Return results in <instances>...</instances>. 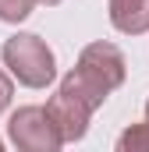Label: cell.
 Returning a JSON list of instances; mask_svg holds the SVG:
<instances>
[{
    "instance_id": "2",
    "label": "cell",
    "mask_w": 149,
    "mask_h": 152,
    "mask_svg": "<svg viewBox=\"0 0 149 152\" xmlns=\"http://www.w3.org/2000/svg\"><path fill=\"white\" fill-rule=\"evenodd\" d=\"M7 138L21 152H57L64 145L43 106H18L7 120Z\"/></svg>"
},
{
    "instance_id": "6",
    "label": "cell",
    "mask_w": 149,
    "mask_h": 152,
    "mask_svg": "<svg viewBox=\"0 0 149 152\" xmlns=\"http://www.w3.org/2000/svg\"><path fill=\"white\" fill-rule=\"evenodd\" d=\"M60 88H64V92H71V96H78V99H82V103H85V106H89L92 113H96V110H100V106L107 103V96H110V92H107V88H100V85H96L92 78H85L82 71H78V67L64 75Z\"/></svg>"
},
{
    "instance_id": "7",
    "label": "cell",
    "mask_w": 149,
    "mask_h": 152,
    "mask_svg": "<svg viewBox=\"0 0 149 152\" xmlns=\"http://www.w3.org/2000/svg\"><path fill=\"white\" fill-rule=\"evenodd\" d=\"M117 149L121 152H142L149 149V124L142 120V124H131L121 138H117Z\"/></svg>"
},
{
    "instance_id": "9",
    "label": "cell",
    "mask_w": 149,
    "mask_h": 152,
    "mask_svg": "<svg viewBox=\"0 0 149 152\" xmlns=\"http://www.w3.org/2000/svg\"><path fill=\"white\" fill-rule=\"evenodd\" d=\"M11 96H14V85H11V78L0 71V113L11 106Z\"/></svg>"
},
{
    "instance_id": "3",
    "label": "cell",
    "mask_w": 149,
    "mask_h": 152,
    "mask_svg": "<svg viewBox=\"0 0 149 152\" xmlns=\"http://www.w3.org/2000/svg\"><path fill=\"white\" fill-rule=\"evenodd\" d=\"M78 71L85 78H92L100 88H121V81L128 75V64H124V53L114 46V42H89L82 53H78Z\"/></svg>"
},
{
    "instance_id": "5",
    "label": "cell",
    "mask_w": 149,
    "mask_h": 152,
    "mask_svg": "<svg viewBox=\"0 0 149 152\" xmlns=\"http://www.w3.org/2000/svg\"><path fill=\"white\" fill-rule=\"evenodd\" d=\"M110 25L124 36L149 32V0H110Z\"/></svg>"
},
{
    "instance_id": "4",
    "label": "cell",
    "mask_w": 149,
    "mask_h": 152,
    "mask_svg": "<svg viewBox=\"0 0 149 152\" xmlns=\"http://www.w3.org/2000/svg\"><path fill=\"white\" fill-rule=\"evenodd\" d=\"M43 110H46V117L53 120V127H57V134H60L64 145H68V142H78V138H85L92 110H89L78 96L64 92V88H57V96H50V103H46Z\"/></svg>"
},
{
    "instance_id": "1",
    "label": "cell",
    "mask_w": 149,
    "mask_h": 152,
    "mask_svg": "<svg viewBox=\"0 0 149 152\" xmlns=\"http://www.w3.org/2000/svg\"><path fill=\"white\" fill-rule=\"evenodd\" d=\"M4 57V67L18 78L25 88H46L53 78H57V60H53V50L32 32H18L4 42L0 50Z\"/></svg>"
},
{
    "instance_id": "8",
    "label": "cell",
    "mask_w": 149,
    "mask_h": 152,
    "mask_svg": "<svg viewBox=\"0 0 149 152\" xmlns=\"http://www.w3.org/2000/svg\"><path fill=\"white\" fill-rule=\"evenodd\" d=\"M32 7H36V0H0V21L18 25L32 14Z\"/></svg>"
},
{
    "instance_id": "11",
    "label": "cell",
    "mask_w": 149,
    "mask_h": 152,
    "mask_svg": "<svg viewBox=\"0 0 149 152\" xmlns=\"http://www.w3.org/2000/svg\"><path fill=\"white\" fill-rule=\"evenodd\" d=\"M146 124H149V103H146Z\"/></svg>"
},
{
    "instance_id": "10",
    "label": "cell",
    "mask_w": 149,
    "mask_h": 152,
    "mask_svg": "<svg viewBox=\"0 0 149 152\" xmlns=\"http://www.w3.org/2000/svg\"><path fill=\"white\" fill-rule=\"evenodd\" d=\"M36 4H46V7H53V4H60V0H36Z\"/></svg>"
}]
</instances>
